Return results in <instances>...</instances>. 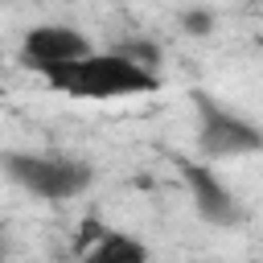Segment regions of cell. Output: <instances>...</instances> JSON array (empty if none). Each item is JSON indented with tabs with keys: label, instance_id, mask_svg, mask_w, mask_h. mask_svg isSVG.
Wrapping results in <instances>:
<instances>
[{
	"label": "cell",
	"instance_id": "cell-1",
	"mask_svg": "<svg viewBox=\"0 0 263 263\" xmlns=\"http://www.w3.org/2000/svg\"><path fill=\"white\" fill-rule=\"evenodd\" d=\"M49 90L66 95V99H90V103H111V99H136V95H152L160 90V74L132 62L123 49H95L78 62L53 66L49 74H41Z\"/></svg>",
	"mask_w": 263,
	"mask_h": 263
},
{
	"label": "cell",
	"instance_id": "cell-2",
	"mask_svg": "<svg viewBox=\"0 0 263 263\" xmlns=\"http://www.w3.org/2000/svg\"><path fill=\"white\" fill-rule=\"evenodd\" d=\"M4 173L41 201H70L95 185V168L70 152H4Z\"/></svg>",
	"mask_w": 263,
	"mask_h": 263
},
{
	"label": "cell",
	"instance_id": "cell-3",
	"mask_svg": "<svg viewBox=\"0 0 263 263\" xmlns=\"http://www.w3.org/2000/svg\"><path fill=\"white\" fill-rule=\"evenodd\" d=\"M193 115H197V152L205 160H238L263 152V132L234 107L218 103L210 90H193Z\"/></svg>",
	"mask_w": 263,
	"mask_h": 263
},
{
	"label": "cell",
	"instance_id": "cell-4",
	"mask_svg": "<svg viewBox=\"0 0 263 263\" xmlns=\"http://www.w3.org/2000/svg\"><path fill=\"white\" fill-rule=\"evenodd\" d=\"M177 173H181V181H185V189H189V201H193V210H197L201 222H210V226H218V230H230V226H242V222H247L242 197H238L210 164H197V160L177 156Z\"/></svg>",
	"mask_w": 263,
	"mask_h": 263
},
{
	"label": "cell",
	"instance_id": "cell-5",
	"mask_svg": "<svg viewBox=\"0 0 263 263\" xmlns=\"http://www.w3.org/2000/svg\"><path fill=\"white\" fill-rule=\"evenodd\" d=\"M86 53H95V45L86 41L82 29L62 25V21H45V25L25 29L21 49H16V62H21L29 74H49L53 66L78 62V58H86Z\"/></svg>",
	"mask_w": 263,
	"mask_h": 263
},
{
	"label": "cell",
	"instance_id": "cell-6",
	"mask_svg": "<svg viewBox=\"0 0 263 263\" xmlns=\"http://www.w3.org/2000/svg\"><path fill=\"white\" fill-rule=\"evenodd\" d=\"M78 259L82 263H148V247H144V238H136L127 230L90 222L78 242Z\"/></svg>",
	"mask_w": 263,
	"mask_h": 263
},
{
	"label": "cell",
	"instance_id": "cell-7",
	"mask_svg": "<svg viewBox=\"0 0 263 263\" xmlns=\"http://www.w3.org/2000/svg\"><path fill=\"white\" fill-rule=\"evenodd\" d=\"M115 49H123L132 62H140V66H148V70H156V66H160V49H156V41L132 37V41H123V45H115Z\"/></svg>",
	"mask_w": 263,
	"mask_h": 263
},
{
	"label": "cell",
	"instance_id": "cell-8",
	"mask_svg": "<svg viewBox=\"0 0 263 263\" xmlns=\"http://www.w3.org/2000/svg\"><path fill=\"white\" fill-rule=\"evenodd\" d=\"M214 25H218V21H214L210 8H185V12H181V29H185L189 37H210Z\"/></svg>",
	"mask_w": 263,
	"mask_h": 263
}]
</instances>
